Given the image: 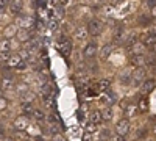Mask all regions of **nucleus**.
I'll return each mask as SVG.
<instances>
[{
	"instance_id": "f257e3e1",
	"label": "nucleus",
	"mask_w": 156,
	"mask_h": 141,
	"mask_svg": "<svg viewBox=\"0 0 156 141\" xmlns=\"http://www.w3.org/2000/svg\"><path fill=\"white\" fill-rule=\"evenodd\" d=\"M145 79H147V71H145V68H144V66H137L136 71H134L133 75H131V83H133L134 86H139V85H142V82H144Z\"/></svg>"
},
{
	"instance_id": "f03ea898",
	"label": "nucleus",
	"mask_w": 156,
	"mask_h": 141,
	"mask_svg": "<svg viewBox=\"0 0 156 141\" xmlns=\"http://www.w3.org/2000/svg\"><path fill=\"white\" fill-rule=\"evenodd\" d=\"M101 30H103V24L100 19H90L89 24H87V32L89 35H92V36H98L101 35Z\"/></svg>"
},
{
	"instance_id": "7ed1b4c3",
	"label": "nucleus",
	"mask_w": 156,
	"mask_h": 141,
	"mask_svg": "<svg viewBox=\"0 0 156 141\" xmlns=\"http://www.w3.org/2000/svg\"><path fill=\"white\" fill-rule=\"evenodd\" d=\"M129 130H131V124H129V119L126 118H123V119H120L119 122L115 124V133L117 135H122V136H125V135H128L129 133Z\"/></svg>"
},
{
	"instance_id": "20e7f679",
	"label": "nucleus",
	"mask_w": 156,
	"mask_h": 141,
	"mask_svg": "<svg viewBox=\"0 0 156 141\" xmlns=\"http://www.w3.org/2000/svg\"><path fill=\"white\" fill-rule=\"evenodd\" d=\"M14 129L19 132V130H22V132H25L30 127V119H28V116L27 114H22V116H17L16 119H14Z\"/></svg>"
},
{
	"instance_id": "39448f33",
	"label": "nucleus",
	"mask_w": 156,
	"mask_h": 141,
	"mask_svg": "<svg viewBox=\"0 0 156 141\" xmlns=\"http://www.w3.org/2000/svg\"><path fill=\"white\" fill-rule=\"evenodd\" d=\"M97 52H98L97 44L89 43V44H87V46H84V49H83V57H84V58H87V60H90V58H94V57L97 55Z\"/></svg>"
},
{
	"instance_id": "423d86ee",
	"label": "nucleus",
	"mask_w": 156,
	"mask_h": 141,
	"mask_svg": "<svg viewBox=\"0 0 156 141\" xmlns=\"http://www.w3.org/2000/svg\"><path fill=\"white\" fill-rule=\"evenodd\" d=\"M131 52H133V55H145V52H147L145 43H144V41L134 43V44L131 46Z\"/></svg>"
},
{
	"instance_id": "0eeeda50",
	"label": "nucleus",
	"mask_w": 156,
	"mask_h": 141,
	"mask_svg": "<svg viewBox=\"0 0 156 141\" xmlns=\"http://www.w3.org/2000/svg\"><path fill=\"white\" fill-rule=\"evenodd\" d=\"M87 27H83V25H80V27H76L75 32H73V38L76 41H84L87 38Z\"/></svg>"
},
{
	"instance_id": "6e6552de",
	"label": "nucleus",
	"mask_w": 156,
	"mask_h": 141,
	"mask_svg": "<svg viewBox=\"0 0 156 141\" xmlns=\"http://www.w3.org/2000/svg\"><path fill=\"white\" fill-rule=\"evenodd\" d=\"M154 86H156V77H150V79H145L144 82H142V85H140L142 93H150Z\"/></svg>"
},
{
	"instance_id": "1a4fd4ad",
	"label": "nucleus",
	"mask_w": 156,
	"mask_h": 141,
	"mask_svg": "<svg viewBox=\"0 0 156 141\" xmlns=\"http://www.w3.org/2000/svg\"><path fill=\"white\" fill-rule=\"evenodd\" d=\"M17 39L20 41V43H27V41H30L31 39V35H30V28H25V27H22V28H19V32H17Z\"/></svg>"
},
{
	"instance_id": "9d476101",
	"label": "nucleus",
	"mask_w": 156,
	"mask_h": 141,
	"mask_svg": "<svg viewBox=\"0 0 156 141\" xmlns=\"http://www.w3.org/2000/svg\"><path fill=\"white\" fill-rule=\"evenodd\" d=\"M125 114H126L128 119L137 116V114H139V107H137L136 104H128V105L125 107Z\"/></svg>"
},
{
	"instance_id": "9b49d317",
	"label": "nucleus",
	"mask_w": 156,
	"mask_h": 141,
	"mask_svg": "<svg viewBox=\"0 0 156 141\" xmlns=\"http://www.w3.org/2000/svg\"><path fill=\"white\" fill-rule=\"evenodd\" d=\"M9 8L14 14H20L23 9V0H11L9 2Z\"/></svg>"
},
{
	"instance_id": "f8f14e48",
	"label": "nucleus",
	"mask_w": 156,
	"mask_h": 141,
	"mask_svg": "<svg viewBox=\"0 0 156 141\" xmlns=\"http://www.w3.org/2000/svg\"><path fill=\"white\" fill-rule=\"evenodd\" d=\"M112 39H114V43H115V44H117V43H122V41L125 39V27L119 25V27L115 28V32H114Z\"/></svg>"
},
{
	"instance_id": "ddd939ff",
	"label": "nucleus",
	"mask_w": 156,
	"mask_h": 141,
	"mask_svg": "<svg viewBox=\"0 0 156 141\" xmlns=\"http://www.w3.org/2000/svg\"><path fill=\"white\" fill-rule=\"evenodd\" d=\"M19 25L17 24H9L8 27L3 30V35H5V38H11V36H16L17 35V32H19Z\"/></svg>"
},
{
	"instance_id": "4468645a",
	"label": "nucleus",
	"mask_w": 156,
	"mask_h": 141,
	"mask_svg": "<svg viewBox=\"0 0 156 141\" xmlns=\"http://www.w3.org/2000/svg\"><path fill=\"white\" fill-rule=\"evenodd\" d=\"M109 85H111L109 79H101L100 82H97L95 89H97V91H100V93H103V91H108V89H109Z\"/></svg>"
},
{
	"instance_id": "2eb2a0df",
	"label": "nucleus",
	"mask_w": 156,
	"mask_h": 141,
	"mask_svg": "<svg viewBox=\"0 0 156 141\" xmlns=\"http://www.w3.org/2000/svg\"><path fill=\"white\" fill-rule=\"evenodd\" d=\"M89 119H90V122H94V124H101L103 122V114L98 111V110H94L92 113L89 114Z\"/></svg>"
},
{
	"instance_id": "dca6fc26",
	"label": "nucleus",
	"mask_w": 156,
	"mask_h": 141,
	"mask_svg": "<svg viewBox=\"0 0 156 141\" xmlns=\"http://www.w3.org/2000/svg\"><path fill=\"white\" fill-rule=\"evenodd\" d=\"M20 61H22V57L20 54H14V55H11L9 60H8V66L9 68H17L20 65Z\"/></svg>"
},
{
	"instance_id": "f3484780",
	"label": "nucleus",
	"mask_w": 156,
	"mask_h": 141,
	"mask_svg": "<svg viewBox=\"0 0 156 141\" xmlns=\"http://www.w3.org/2000/svg\"><path fill=\"white\" fill-rule=\"evenodd\" d=\"M131 63H133L136 68L137 66H144V65H147V57L145 55H133Z\"/></svg>"
},
{
	"instance_id": "a211bd4d",
	"label": "nucleus",
	"mask_w": 156,
	"mask_h": 141,
	"mask_svg": "<svg viewBox=\"0 0 156 141\" xmlns=\"http://www.w3.org/2000/svg\"><path fill=\"white\" fill-rule=\"evenodd\" d=\"M59 52H61V55H64V57H69L70 52H72V43H70V41H66L64 44H61V46H59Z\"/></svg>"
},
{
	"instance_id": "6ab92c4d",
	"label": "nucleus",
	"mask_w": 156,
	"mask_h": 141,
	"mask_svg": "<svg viewBox=\"0 0 156 141\" xmlns=\"http://www.w3.org/2000/svg\"><path fill=\"white\" fill-rule=\"evenodd\" d=\"M12 86H14V80H12V77H3L2 80V89H5V91H8V89H12Z\"/></svg>"
},
{
	"instance_id": "aec40b11",
	"label": "nucleus",
	"mask_w": 156,
	"mask_h": 141,
	"mask_svg": "<svg viewBox=\"0 0 156 141\" xmlns=\"http://www.w3.org/2000/svg\"><path fill=\"white\" fill-rule=\"evenodd\" d=\"M144 43H145V46L148 47H153V46H156V33H151V32H147V36H145V39H144Z\"/></svg>"
},
{
	"instance_id": "412c9836",
	"label": "nucleus",
	"mask_w": 156,
	"mask_h": 141,
	"mask_svg": "<svg viewBox=\"0 0 156 141\" xmlns=\"http://www.w3.org/2000/svg\"><path fill=\"white\" fill-rule=\"evenodd\" d=\"M112 44H105V46H103L101 49H100V57L101 58H108L111 54H112Z\"/></svg>"
},
{
	"instance_id": "4be33fe9",
	"label": "nucleus",
	"mask_w": 156,
	"mask_h": 141,
	"mask_svg": "<svg viewBox=\"0 0 156 141\" xmlns=\"http://www.w3.org/2000/svg\"><path fill=\"white\" fill-rule=\"evenodd\" d=\"M134 43H137V32H129V35L126 36V39H125V44L131 47Z\"/></svg>"
},
{
	"instance_id": "5701e85b",
	"label": "nucleus",
	"mask_w": 156,
	"mask_h": 141,
	"mask_svg": "<svg viewBox=\"0 0 156 141\" xmlns=\"http://www.w3.org/2000/svg\"><path fill=\"white\" fill-rule=\"evenodd\" d=\"M101 114H103V121H111V119L114 118V110H112V107H106L105 110L101 111Z\"/></svg>"
},
{
	"instance_id": "b1692460",
	"label": "nucleus",
	"mask_w": 156,
	"mask_h": 141,
	"mask_svg": "<svg viewBox=\"0 0 156 141\" xmlns=\"http://www.w3.org/2000/svg\"><path fill=\"white\" fill-rule=\"evenodd\" d=\"M20 108H22V111H23L25 114H31V113H33V110H34L33 102H22Z\"/></svg>"
},
{
	"instance_id": "393cba45",
	"label": "nucleus",
	"mask_w": 156,
	"mask_h": 141,
	"mask_svg": "<svg viewBox=\"0 0 156 141\" xmlns=\"http://www.w3.org/2000/svg\"><path fill=\"white\" fill-rule=\"evenodd\" d=\"M12 47L11 41L8 39V38H5V39H0V50H3V52H9Z\"/></svg>"
},
{
	"instance_id": "a878e982",
	"label": "nucleus",
	"mask_w": 156,
	"mask_h": 141,
	"mask_svg": "<svg viewBox=\"0 0 156 141\" xmlns=\"http://www.w3.org/2000/svg\"><path fill=\"white\" fill-rule=\"evenodd\" d=\"M31 114H33V118H34L36 121H44V119H45V114H44V111H42L41 108H34Z\"/></svg>"
},
{
	"instance_id": "bb28decb",
	"label": "nucleus",
	"mask_w": 156,
	"mask_h": 141,
	"mask_svg": "<svg viewBox=\"0 0 156 141\" xmlns=\"http://www.w3.org/2000/svg\"><path fill=\"white\" fill-rule=\"evenodd\" d=\"M34 97H36V94H34V93L27 91V93H23V94H22V102H33V100H34Z\"/></svg>"
},
{
	"instance_id": "cd10ccee",
	"label": "nucleus",
	"mask_w": 156,
	"mask_h": 141,
	"mask_svg": "<svg viewBox=\"0 0 156 141\" xmlns=\"http://www.w3.org/2000/svg\"><path fill=\"white\" fill-rule=\"evenodd\" d=\"M20 57H22L23 60H30V58H31V49H28V47L22 49V50H20Z\"/></svg>"
},
{
	"instance_id": "c85d7f7f",
	"label": "nucleus",
	"mask_w": 156,
	"mask_h": 141,
	"mask_svg": "<svg viewBox=\"0 0 156 141\" xmlns=\"http://www.w3.org/2000/svg\"><path fill=\"white\" fill-rule=\"evenodd\" d=\"M119 80H120V83H122V85H129V83H131V75H128V74H122Z\"/></svg>"
},
{
	"instance_id": "c756f323",
	"label": "nucleus",
	"mask_w": 156,
	"mask_h": 141,
	"mask_svg": "<svg viewBox=\"0 0 156 141\" xmlns=\"http://www.w3.org/2000/svg\"><path fill=\"white\" fill-rule=\"evenodd\" d=\"M48 132H50V135L59 133V125H58V122H51V125L48 127Z\"/></svg>"
},
{
	"instance_id": "7c9ffc66",
	"label": "nucleus",
	"mask_w": 156,
	"mask_h": 141,
	"mask_svg": "<svg viewBox=\"0 0 156 141\" xmlns=\"http://www.w3.org/2000/svg\"><path fill=\"white\" fill-rule=\"evenodd\" d=\"M48 30L50 32H56L58 30V20L56 19H50L48 20Z\"/></svg>"
},
{
	"instance_id": "2f4dec72",
	"label": "nucleus",
	"mask_w": 156,
	"mask_h": 141,
	"mask_svg": "<svg viewBox=\"0 0 156 141\" xmlns=\"http://www.w3.org/2000/svg\"><path fill=\"white\" fill-rule=\"evenodd\" d=\"M11 54L9 52H3V50H0V63H8Z\"/></svg>"
},
{
	"instance_id": "473e14b6",
	"label": "nucleus",
	"mask_w": 156,
	"mask_h": 141,
	"mask_svg": "<svg viewBox=\"0 0 156 141\" xmlns=\"http://www.w3.org/2000/svg\"><path fill=\"white\" fill-rule=\"evenodd\" d=\"M86 132H87V133H95V132H97V124L89 122V124L86 125Z\"/></svg>"
},
{
	"instance_id": "72a5a7b5",
	"label": "nucleus",
	"mask_w": 156,
	"mask_h": 141,
	"mask_svg": "<svg viewBox=\"0 0 156 141\" xmlns=\"http://www.w3.org/2000/svg\"><path fill=\"white\" fill-rule=\"evenodd\" d=\"M16 88H17V91H19V94H23V93H27V91H28V86H27V85H23V83L17 85Z\"/></svg>"
},
{
	"instance_id": "f704fd0d",
	"label": "nucleus",
	"mask_w": 156,
	"mask_h": 141,
	"mask_svg": "<svg viewBox=\"0 0 156 141\" xmlns=\"http://www.w3.org/2000/svg\"><path fill=\"white\" fill-rule=\"evenodd\" d=\"M100 138H111V132L108 129H103L101 133H100Z\"/></svg>"
},
{
	"instance_id": "c9c22d12",
	"label": "nucleus",
	"mask_w": 156,
	"mask_h": 141,
	"mask_svg": "<svg viewBox=\"0 0 156 141\" xmlns=\"http://www.w3.org/2000/svg\"><path fill=\"white\" fill-rule=\"evenodd\" d=\"M6 107H8L6 99H5V97H0V110H5Z\"/></svg>"
},
{
	"instance_id": "e433bc0d",
	"label": "nucleus",
	"mask_w": 156,
	"mask_h": 141,
	"mask_svg": "<svg viewBox=\"0 0 156 141\" xmlns=\"http://www.w3.org/2000/svg\"><path fill=\"white\" fill-rule=\"evenodd\" d=\"M66 41H67V39H66V35H59V36H58V41H56V43H58V47H59L61 44H64Z\"/></svg>"
},
{
	"instance_id": "4c0bfd02",
	"label": "nucleus",
	"mask_w": 156,
	"mask_h": 141,
	"mask_svg": "<svg viewBox=\"0 0 156 141\" xmlns=\"http://www.w3.org/2000/svg\"><path fill=\"white\" fill-rule=\"evenodd\" d=\"M56 13H58V17H64V6L59 5L58 9H56Z\"/></svg>"
},
{
	"instance_id": "58836bf2",
	"label": "nucleus",
	"mask_w": 156,
	"mask_h": 141,
	"mask_svg": "<svg viewBox=\"0 0 156 141\" xmlns=\"http://www.w3.org/2000/svg\"><path fill=\"white\" fill-rule=\"evenodd\" d=\"M58 3H59V5H62L64 8H66V6L70 3V0H58Z\"/></svg>"
},
{
	"instance_id": "ea45409f",
	"label": "nucleus",
	"mask_w": 156,
	"mask_h": 141,
	"mask_svg": "<svg viewBox=\"0 0 156 141\" xmlns=\"http://www.w3.org/2000/svg\"><path fill=\"white\" fill-rule=\"evenodd\" d=\"M16 69H27V61H25V63H23V61H20V65H19Z\"/></svg>"
},
{
	"instance_id": "a19ab883",
	"label": "nucleus",
	"mask_w": 156,
	"mask_h": 141,
	"mask_svg": "<svg viewBox=\"0 0 156 141\" xmlns=\"http://www.w3.org/2000/svg\"><path fill=\"white\" fill-rule=\"evenodd\" d=\"M147 5H148L150 8H153V6H156V0H147Z\"/></svg>"
},
{
	"instance_id": "79ce46f5",
	"label": "nucleus",
	"mask_w": 156,
	"mask_h": 141,
	"mask_svg": "<svg viewBox=\"0 0 156 141\" xmlns=\"http://www.w3.org/2000/svg\"><path fill=\"white\" fill-rule=\"evenodd\" d=\"M9 2H11V0H0V5H2V6L5 8V6H8V5H9Z\"/></svg>"
},
{
	"instance_id": "37998d69",
	"label": "nucleus",
	"mask_w": 156,
	"mask_h": 141,
	"mask_svg": "<svg viewBox=\"0 0 156 141\" xmlns=\"http://www.w3.org/2000/svg\"><path fill=\"white\" fill-rule=\"evenodd\" d=\"M47 121H48V122H58L56 118H55V116H51V114H50V116H47Z\"/></svg>"
},
{
	"instance_id": "c03bdc74",
	"label": "nucleus",
	"mask_w": 156,
	"mask_h": 141,
	"mask_svg": "<svg viewBox=\"0 0 156 141\" xmlns=\"http://www.w3.org/2000/svg\"><path fill=\"white\" fill-rule=\"evenodd\" d=\"M151 14L156 17V6H153V8H151Z\"/></svg>"
},
{
	"instance_id": "a18cd8bd",
	"label": "nucleus",
	"mask_w": 156,
	"mask_h": 141,
	"mask_svg": "<svg viewBox=\"0 0 156 141\" xmlns=\"http://www.w3.org/2000/svg\"><path fill=\"white\" fill-rule=\"evenodd\" d=\"M48 3H50V5H55V3H56V0H50Z\"/></svg>"
},
{
	"instance_id": "49530a36",
	"label": "nucleus",
	"mask_w": 156,
	"mask_h": 141,
	"mask_svg": "<svg viewBox=\"0 0 156 141\" xmlns=\"http://www.w3.org/2000/svg\"><path fill=\"white\" fill-rule=\"evenodd\" d=\"M154 135H156V127H154Z\"/></svg>"
}]
</instances>
